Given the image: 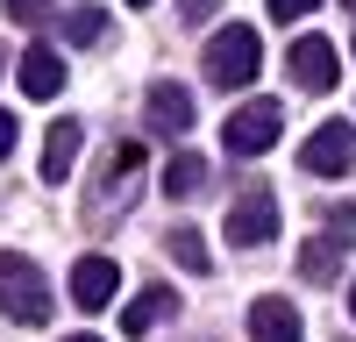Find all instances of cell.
<instances>
[{"label":"cell","instance_id":"6da1fadb","mask_svg":"<svg viewBox=\"0 0 356 342\" xmlns=\"http://www.w3.org/2000/svg\"><path fill=\"white\" fill-rule=\"evenodd\" d=\"M50 278L29 264L22 250H0V314H8V321H29V328H43L50 321Z\"/></svg>","mask_w":356,"mask_h":342},{"label":"cell","instance_id":"7a4b0ae2","mask_svg":"<svg viewBox=\"0 0 356 342\" xmlns=\"http://www.w3.org/2000/svg\"><path fill=\"white\" fill-rule=\"evenodd\" d=\"M207 79L214 86H250L257 79V65H264V43H257V28L250 22H228V28H214V43H207Z\"/></svg>","mask_w":356,"mask_h":342},{"label":"cell","instance_id":"3957f363","mask_svg":"<svg viewBox=\"0 0 356 342\" xmlns=\"http://www.w3.org/2000/svg\"><path fill=\"white\" fill-rule=\"evenodd\" d=\"M278 136H285V107H278V100H250V107H235L228 129H221L228 157H264Z\"/></svg>","mask_w":356,"mask_h":342},{"label":"cell","instance_id":"277c9868","mask_svg":"<svg viewBox=\"0 0 356 342\" xmlns=\"http://www.w3.org/2000/svg\"><path fill=\"white\" fill-rule=\"evenodd\" d=\"M349 243H356V207H335L328 228L300 250V278H307V285H328V278L342 271V250H349Z\"/></svg>","mask_w":356,"mask_h":342},{"label":"cell","instance_id":"5b68a950","mask_svg":"<svg viewBox=\"0 0 356 342\" xmlns=\"http://www.w3.org/2000/svg\"><path fill=\"white\" fill-rule=\"evenodd\" d=\"M136 171H143V150H136V142H114V150L100 157V193H93V214H100V221H114V214L129 207V193L143 186Z\"/></svg>","mask_w":356,"mask_h":342},{"label":"cell","instance_id":"8992f818","mask_svg":"<svg viewBox=\"0 0 356 342\" xmlns=\"http://www.w3.org/2000/svg\"><path fill=\"white\" fill-rule=\"evenodd\" d=\"M300 164H307V179H342V171L356 164V129L349 122H321L314 142L300 150Z\"/></svg>","mask_w":356,"mask_h":342},{"label":"cell","instance_id":"52a82bcc","mask_svg":"<svg viewBox=\"0 0 356 342\" xmlns=\"http://www.w3.org/2000/svg\"><path fill=\"white\" fill-rule=\"evenodd\" d=\"M285 72H292V86H307V93H335V79H342L335 43L328 36H300V43L285 50Z\"/></svg>","mask_w":356,"mask_h":342},{"label":"cell","instance_id":"ba28073f","mask_svg":"<svg viewBox=\"0 0 356 342\" xmlns=\"http://www.w3.org/2000/svg\"><path fill=\"white\" fill-rule=\"evenodd\" d=\"M271 236H278V200L257 186V193H243V200L228 207V243H243V250H264Z\"/></svg>","mask_w":356,"mask_h":342},{"label":"cell","instance_id":"9c48e42d","mask_svg":"<svg viewBox=\"0 0 356 342\" xmlns=\"http://www.w3.org/2000/svg\"><path fill=\"white\" fill-rule=\"evenodd\" d=\"M114 293H122V264H114V256H79L72 264V307L79 314L114 307Z\"/></svg>","mask_w":356,"mask_h":342},{"label":"cell","instance_id":"30bf717a","mask_svg":"<svg viewBox=\"0 0 356 342\" xmlns=\"http://www.w3.org/2000/svg\"><path fill=\"white\" fill-rule=\"evenodd\" d=\"M15 79H22L29 100H57V93H65V57H57L50 43H29L15 57Z\"/></svg>","mask_w":356,"mask_h":342},{"label":"cell","instance_id":"8fae6325","mask_svg":"<svg viewBox=\"0 0 356 342\" xmlns=\"http://www.w3.org/2000/svg\"><path fill=\"white\" fill-rule=\"evenodd\" d=\"M143 122H150L157 136H186V129H193V93H186V86H171V79H157L150 93H143Z\"/></svg>","mask_w":356,"mask_h":342},{"label":"cell","instance_id":"7c38bea8","mask_svg":"<svg viewBox=\"0 0 356 342\" xmlns=\"http://www.w3.org/2000/svg\"><path fill=\"white\" fill-rule=\"evenodd\" d=\"M250 342H307V335H300V307L278 300V293H264V300L250 307Z\"/></svg>","mask_w":356,"mask_h":342},{"label":"cell","instance_id":"4fadbf2b","mask_svg":"<svg viewBox=\"0 0 356 342\" xmlns=\"http://www.w3.org/2000/svg\"><path fill=\"white\" fill-rule=\"evenodd\" d=\"M171 314H178V293H164V285H143V293L122 307V328H129V335H150V328L171 321Z\"/></svg>","mask_w":356,"mask_h":342},{"label":"cell","instance_id":"5bb4252c","mask_svg":"<svg viewBox=\"0 0 356 342\" xmlns=\"http://www.w3.org/2000/svg\"><path fill=\"white\" fill-rule=\"evenodd\" d=\"M79 142H86V129H79V122H50V142H43V179H50V186H57V179H72Z\"/></svg>","mask_w":356,"mask_h":342},{"label":"cell","instance_id":"9a60e30c","mask_svg":"<svg viewBox=\"0 0 356 342\" xmlns=\"http://www.w3.org/2000/svg\"><path fill=\"white\" fill-rule=\"evenodd\" d=\"M207 179H214V171H207V157H193V150H178V157L164 164V179H157V186H164L171 200H193V193H200Z\"/></svg>","mask_w":356,"mask_h":342},{"label":"cell","instance_id":"2e32d148","mask_svg":"<svg viewBox=\"0 0 356 342\" xmlns=\"http://www.w3.org/2000/svg\"><path fill=\"white\" fill-rule=\"evenodd\" d=\"M164 250H171V264L178 271H214V256H207V243H200V228H171V236H164Z\"/></svg>","mask_w":356,"mask_h":342},{"label":"cell","instance_id":"e0dca14e","mask_svg":"<svg viewBox=\"0 0 356 342\" xmlns=\"http://www.w3.org/2000/svg\"><path fill=\"white\" fill-rule=\"evenodd\" d=\"M100 28H107V15L86 0V8H72V15H65V43H100Z\"/></svg>","mask_w":356,"mask_h":342},{"label":"cell","instance_id":"ac0fdd59","mask_svg":"<svg viewBox=\"0 0 356 342\" xmlns=\"http://www.w3.org/2000/svg\"><path fill=\"white\" fill-rule=\"evenodd\" d=\"M8 15H15L22 28H43V22H50V0H8Z\"/></svg>","mask_w":356,"mask_h":342},{"label":"cell","instance_id":"d6986e66","mask_svg":"<svg viewBox=\"0 0 356 342\" xmlns=\"http://www.w3.org/2000/svg\"><path fill=\"white\" fill-rule=\"evenodd\" d=\"M264 8H271V22H307L321 0H264Z\"/></svg>","mask_w":356,"mask_h":342},{"label":"cell","instance_id":"ffe728a7","mask_svg":"<svg viewBox=\"0 0 356 342\" xmlns=\"http://www.w3.org/2000/svg\"><path fill=\"white\" fill-rule=\"evenodd\" d=\"M8 150H15V114L0 107V157H8Z\"/></svg>","mask_w":356,"mask_h":342},{"label":"cell","instance_id":"44dd1931","mask_svg":"<svg viewBox=\"0 0 356 342\" xmlns=\"http://www.w3.org/2000/svg\"><path fill=\"white\" fill-rule=\"evenodd\" d=\"M186 15H193V22H207V15H214V0H186Z\"/></svg>","mask_w":356,"mask_h":342},{"label":"cell","instance_id":"7402d4cb","mask_svg":"<svg viewBox=\"0 0 356 342\" xmlns=\"http://www.w3.org/2000/svg\"><path fill=\"white\" fill-rule=\"evenodd\" d=\"M65 342H100V335H65Z\"/></svg>","mask_w":356,"mask_h":342},{"label":"cell","instance_id":"603a6c76","mask_svg":"<svg viewBox=\"0 0 356 342\" xmlns=\"http://www.w3.org/2000/svg\"><path fill=\"white\" fill-rule=\"evenodd\" d=\"M349 314H356V285H349Z\"/></svg>","mask_w":356,"mask_h":342},{"label":"cell","instance_id":"cb8c5ba5","mask_svg":"<svg viewBox=\"0 0 356 342\" xmlns=\"http://www.w3.org/2000/svg\"><path fill=\"white\" fill-rule=\"evenodd\" d=\"M136 8H150V0H136Z\"/></svg>","mask_w":356,"mask_h":342},{"label":"cell","instance_id":"d4e9b609","mask_svg":"<svg viewBox=\"0 0 356 342\" xmlns=\"http://www.w3.org/2000/svg\"><path fill=\"white\" fill-rule=\"evenodd\" d=\"M0 65H8V50H0Z\"/></svg>","mask_w":356,"mask_h":342},{"label":"cell","instance_id":"484cf974","mask_svg":"<svg viewBox=\"0 0 356 342\" xmlns=\"http://www.w3.org/2000/svg\"><path fill=\"white\" fill-rule=\"evenodd\" d=\"M342 8H356V0H342Z\"/></svg>","mask_w":356,"mask_h":342}]
</instances>
